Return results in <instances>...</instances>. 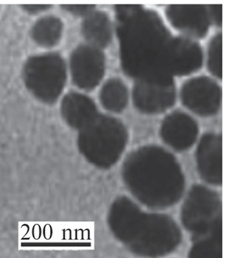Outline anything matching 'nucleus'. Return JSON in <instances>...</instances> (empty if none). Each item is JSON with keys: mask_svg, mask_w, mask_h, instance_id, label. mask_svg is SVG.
<instances>
[{"mask_svg": "<svg viewBox=\"0 0 225 258\" xmlns=\"http://www.w3.org/2000/svg\"><path fill=\"white\" fill-rule=\"evenodd\" d=\"M64 24L59 18L46 16L34 23L31 29L32 40L43 48H51L61 40Z\"/></svg>", "mask_w": 225, "mask_h": 258, "instance_id": "dca6fc26", "label": "nucleus"}, {"mask_svg": "<svg viewBox=\"0 0 225 258\" xmlns=\"http://www.w3.org/2000/svg\"><path fill=\"white\" fill-rule=\"evenodd\" d=\"M78 132V150L88 162L100 168L112 166L127 143V132L123 123L104 115H97Z\"/></svg>", "mask_w": 225, "mask_h": 258, "instance_id": "7ed1b4c3", "label": "nucleus"}, {"mask_svg": "<svg viewBox=\"0 0 225 258\" xmlns=\"http://www.w3.org/2000/svg\"><path fill=\"white\" fill-rule=\"evenodd\" d=\"M61 113L68 126L78 131L98 114L96 105L89 97L74 92L68 93L62 99Z\"/></svg>", "mask_w": 225, "mask_h": 258, "instance_id": "4468645a", "label": "nucleus"}, {"mask_svg": "<svg viewBox=\"0 0 225 258\" xmlns=\"http://www.w3.org/2000/svg\"><path fill=\"white\" fill-rule=\"evenodd\" d=\"M104 57L98 47L80 45L70 55L68 70L78 88L91 90L98 85L104 73Z\"/></svg>", "mask_w": 225, "mask_h": 258, "instance_id": "6e6552de", "label": "nucleus"}, {"mask_svg": "<svg viewBox=\"0 0 225 258\" xmlns=\"http://www.w3.org/2000/svg\"><path fill=\"white\" fill-rule=\"evenodd\" d=\"M62 8L64 10L72 14V15L78 16H83L86 17L88 14L92 13L94 11V6L88 5H74V4H67V5H63Z\"/></svg>", "mask_w": 225, "mask_h": 258, "instance_id": "6ab92c4d", "label": "nucleus"}, {"mask_svg": "<svg viewBox=\"0 0 225 258\" xmlns=\"http://www.w3.org/2000/svg\"><path fill=\"white\" fill-rule=\"evenodd\" d=\"M166 15L173 26L192 36H204L210 23L208 8L204 6H170Z\"/></svg>", "mask_w": 225, "mask_h": 258, "instance_id": "ddd939ff", "label": "nucleus"}, {"mask_svg": "<svg viewBox=\"0 0 225 258\" xmlns=\"http://www.w3.org/2000/svg\"><path fill=\"white\" fill-rule=\"evenodd\" d=\"M123 172L131 193L149 207L172 206L185 189L180 165L172 154L157 146L135 151L126 160Z\"/></svg>", "mask_w": 225, "mask_h": 258, "instance_id": "f03ea898", "label": "nucleus"}, {"mask_svg": "<svg viewBox=\"0 0 225 258\" xmlns=\"http://www.w3.org/2000/svg\"><path fill=\"white\" fill-rule=\"evenodd\" d=\"M198 133L196 121L189 115L178 111L168 115L160 129L163 141L177 151L191 148L197 140Z\"/></svg>", "mask_w": 225, "mask_h": 258, "instance_id": "f8f14e48", "label": "nucleus"}, {"mask_svg": "<svg viewBox=\"0 0 225 258\" xmlns=\"http://www.w3.org/2000/svg\"><path fill=\"white\" fill-rule=\"evenodd\" d=\"M116 10L125 71L138 80L169 76L165 65L173 38L160 18L137 5H119Z\"/></svg>", "mask_w": 225, "mask_h": 258, "instance_id": "f257e3e1", "label": "nucleus"}, {"mask_svg": "<svg viewBox=\"0 0 225 258\" xmlns=\"http://www.w3.org/2000/svg\"><path fill=\"white\" fill-rule=\"evenodd\" d=\"M176 97L172 77L138 80L133 90V100L139 110L146 113L162 112L174 104Z\"/></svg>", "mask_w": 225, "mask_h": 258, "instance_id": "0eeeda50", "label": "nucleus"}, {"mask_svg": "<svg viewBox=\"0 0 225 258\" xmlns=\"http://www.w3.org/2000/svg\"><path fill=\"white\" fill-rule=\"evenodd\" d=\"M222 138L216 134H206L197 147L196 157L198 170L203 180L219 185L222 181Z\"/></svg>", "mask_w": 225, "mask_h": 258, "instance_id": "9b49d317", "label": "nucleus"}, {"mask_svg": "<svg viewBox=\"0 0 225 258\" xmlns=\"http://www.w3.org/2000/svg\"><path fill=\"white\" fill-rule=\"evenodd\" d=\"M100 100L105 108L113 112L123 110L128 102L127 88L119 80L107 82L100 92Z\"/></svg>", "mask_w": 225, "mask_h": 258, "instance_id": "f3484780", "label": "nucleus"}, {"mask_svg": "<svg viewBox=\"0 0 225 258\" xmlns=\"http://www.w3.org/2000/svg\"><path fill=\"white\" fill-rule=\"evenodd\" d=\"M51 6L47 4H26L22 6V9L27 13L33 14H38L42 12L47 11L50 9Z\"/></svg>", "mask_w": 225, "mask_h": 258, "instance_id": "412c9836", "label": "nucleus"}, {"mask_svg": "<svg viewBox=\"0 0 225 258\" xmlns=\"http://www.w3.org/2000/svg\"><path fill=\"white\" fill-rule=\"evenodd\" d=\"M82 32L88 43L98 48L108 45L112 36L110 22L106 14L100 12H92L84 17Z\"/></svg>", "mask_w": 225, "mask_h": 258, "instance_id": "2eb2a0df", "label": "nucleus"}, {"mask_svg": "<svg viewBox=\"0 0 225 258\" xmlns=\"http://www.w3.org/2000/svg\"><path fill=\"white\" fill-rule=\"evenodd\" d=\"M181 218L184 226L196 239L221 231L220 198L214 191L197 185L184 202Z\"/></svg>", "mask_w": 225, "mask_h": 258, "instance_id": "423d86ee", "label": "nucleus"}, {"mask_svg": "<svg viewBox=\"0 0 225 258\" xmlns=\"http://www.w3.org/2000/svg\"><path fill=\"white\" fill-rule=\"evenodd\" d=\"M208 66L210 72L218 78L222 76V38L221 34L216 35L210 43L208 49Z\"/></svg>", "mask_w": 225, "mask_h": 258, "instance_id": "a211bd4d", "label": "nucleus"}, {"mask_svg": "<svg viewBox=\"0 0 225 258\" xmlns=\"http://www.w3.org/2000/svg\"><path fill=\"white\" fill-rule=\"evenodd\" d=\"M68 64L57 52L32 55L24 63L22 77L29 92L45 104L52 105L65 90Z\"/></svg>", "mask_w": 225, "mask_h": 258, "instance_id": "20e7f679", "label": "nucleus"}, {"mask_svg": "<svg viewBox=\"0 0 225 258\" xmlns=\"http://www.w3.org/2000/svg\"><path fill=\"white\" fill-rule=\"evenodd\" d=\"M181 98L185 106L193 112L203 116H209L219 109L221 91L211 79L197 78L185 84Z\"/></svg>", "mask_w": 225, "mask_h": 258, "instance_id": "1a4fd4ad", "label": "nucleus"}, {"mask_svg": "<svg viewBox=\"0 0 225 258\" xmlns=\"http://www.w3.org/2000/svg\"><path fill=\"white\" fill-rule=\"evenodd\" d=\"M202 63L203 53L197 43L186 39H172L165 65L169 76L193 73L201 68Z\"/></svg>", "mask_w": 225, "mask_h": 258, "instance_id": "9d476101", "label": "nucleus"}, {"mask_svg": "<svg viewBox=\"0 0 225 258\" xmlns=\"http://www.w3.org/2000/svg\"><path fill=\"white\" fill-rule=\"evenodd\" d=\"M207 8L210 22H213L217 26H220L222 21V5H212Z\"/></svg>", "mask_w": 225, "mask_h": 258, "instance_id": "aec40b11", "label": "nucleus"}, {"mask_svg": "<svg viewBox=\"0 0 225 258\" xmlns=\"http://www.w3.org/2000/svg\"><path fill=\"white\" fill-rule=\"evenodd\" d=\"M180 229L168 216L140 212L125 243L138 254L158 256L166 254L178 245Z\"/></svg>", "mask_w": 225, "mask_h": 258, "instance_id": "39448f33", "label": "nucleus"}]
</instances>
